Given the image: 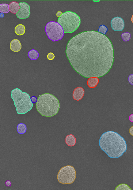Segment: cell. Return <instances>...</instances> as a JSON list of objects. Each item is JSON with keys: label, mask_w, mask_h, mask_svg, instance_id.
I'll use <instances>...</instances> for the list:
<instances>
[{"label": "cell", "mask_w": 133, "mask_h": 190, "mask_svg": "<svg viewBox=\"0 0 133 190\" xmlns=\"http://www.w3.org/2000/svg\"><path fill=\"white\" fill-rule=\"evenodd\" d=\"M66 53L74 69L86 78L105 75L112 67L114 58L108 38L93 31L83 32L72 38Z\"/></svg>", "instance_id": "6da1fadb"}, {"label": "cell", "mask_w": 133, "mask_h": 190, "mask_svg": "<svg viewBox=\"0 0 133 190\" xmlns=\"http://www.w3.org/2000/svg\"><path fill=\"white\" fill-rule=\"evenodd\" d=\"M99 145L108 157L117 158L122 156L127 151L126 142L117 132L108 131L101 136Z\"/></svg>", "instance_id": "7a4b0ae2"}, {"label": "cell", "mask_w": 133, "mask_h": 190, "mask_svg": "<svg viewBox=\"0 0 133 190\" xmlns=\"http://www.w3.org/2000/svg\"><path fill=\"white\" fill-rule=\"evenodd\" d=\"M36 107L38 112L42 116L52 117L59 112L60 103L54 95L50 93H44L39 96Z\"/></svg>", "instance_id": "3957f363"}, {"label": "cell", "mask_w": 133, "mask_h": 190, "mask_svg": "<svg viewBox=\"0 0 133 190\" xmlns=\"http://www.w3.org/2000/svg\"><path fill=\"white\" fill-rule=\"evenodd\" d=\"M11 96L18 114H27L33 108V103L31 97L27 93L23 92L19 88H15L12 91Z\"/></svg>", "instance_id": "277c9868"}, {"label": "cell", "mask_w": 133, "mask_h": 190, "mask_svg": "<svg viewBox=\"0 0 133 190\" xmlns=\"http://www.w3.org/2000/svg\"><path fill=\"white\" fill-rule=\"evenodd\" d=\"M58 23L63 28L64 33H72L80 26L81 18L75 13L67 11L64 13L58 19Z\"/></svg>", "instance_id": "5b68a950"}, {"label": "cell", "mask_w": 133, "mask_h": 190, "mask_svg": "<svg viewBox=\"0 0 133 190\" xmlns=\"http://www.w3.org/2000/svg\"><path fill=\"white\" fill-rule=\"evenodd\" d=\"M45 31L49 39L53 42L59 41L63 37L64 32L63 28L59 23L54 21L47 23Z\"/></svg>", "instance_id": "8992f818"}, {"label": "cell", "mask_w": 133, "mask_h": 190, "mask_svg": "<svg viewBox=\"0 0 133 190\" xmlns=\"http://www.w3.org/2000/svg\"><path fill=\"white\" fill-rule=\"evenodd\" d=\"M76 178V171L73 166H66L62 167L58 173V181L63 184H71Z\"/></svg>", "instance_id": "52a82bcc"}, {"label": "cell", "mask_w": 133, "mask_h": 190, "mask_svg": "<svg viewBox=\"0 0 133 190\" xmlns=\"http://www.w3.org/2000/svg\"><path fill=\"white\" fill-rule=\"evenodd\" d=\"M19 4L20 8L18 13L16 14L17 17L19 19H25L28 18L31 14L30 6L24 2H21Z\"/></svg>", "instance_id": "ba28073f"}, {"label": "cell", "mask_w": 133, "mask_h": 190, "mask_svg": "<svg viewBox=\"0 0 133 190\" xmlns=\"http://www.w3.org/2000/svg\"><path fill=\"white\" fill-rule=\"evenodd\" d=\"M112 28L115 31H122L124 28V22L123 19L116 17L113 18L111 22Z\"/></svg>", "instance_id": "9c48e42d"}, {"label": "cell", "mask_w": 133, "mask_h": 190, "mask_svg": "<svg viewBox=\"0 0 133 190\" xmlns=\"http://www.w3.org/2000/svg\"><path fill=\"white\" fill-rule=\"evenodd\" d=\"M84 95V89L82 87H78L73 91V98L75 101H79L82 99Z\"/></svg>", "instance_id": "30bf717a"}, {"label": "cell", "mask_w": 133, "mask_h": 190, "mask_svg": "<svg viewBox=\"0 0 133 190\" xmlns=\"http://www.w3.org/2000/svg\"><path fill=\"white\" fill-rule=\"evenodd\" d=\"M21 45L20 41L17 39L13 40L10 43V50L14 52H18L20 51L21 48Z\"/></svg>", "instance_id": "8fae6325"}, {"label": "cell", "mask_w": 133, "mask_h": 190, "mask_svg": "<svg viewBox=\"0 0 133 190\" xmlns=\"http://www.w3.org/2000/svg\"><path fill=\"white\" fill-rule=\"evenodd\" d=\"M10 11L12 13L17 14L20 9V6L19 3L16 2H12L9 5Z\"/></svg>", "instance_id": "7c38bea8"}, {"label": "cell", "mask_w": 133, "mask_h": 190, "mask_svg": "<svg viewBox=\"0 0 133 190\" xmlns=\"http://www.w3.org/2000/svg\"><path fill=\"white\" fill-rule=\"evenodd\" d=\"M76 138L72 134L66 136V143L69 147H74L76 144Z\"/></svg>", "instance_id": "4fadbf2b"}, {"label": "cell", "mask_w": 133, "mask_h": 190, "mask_svg": "<svg viewBox=\"0 0 133 190\" xmlns=\"http://www.w3.org/2000/svg\"><path fill=\"white\" fill-rule=\"evenodd\" d=\"M99 82V80L97 77L89 78L87 81V85L89 88H95Z\"/></svg>", "instance_id": "5bb4252c"}, {"label": "cell", "mask_w": 133, "mask_h": 190, "mask_svg": "<svg viewBox=\"0 0 133 190\" xmlns=\"http://www.w3.org/2000/svg\"><path fill=\"white\" fill-rule=\"evenodd\" d=\"M14 31L17 35L19 36L23 35L25 32V27L22 24H18L15 28Z\"/></svg>", "instance_id": "9a60e30c"}, {"label": "cell", "mask_w": 133, "mask_h": 190, "mask_svg": "<svg viewBox=\"0 0 133 190\" xmlns=\"http://www.w3.org/2000/svg\"><path fill=\"white\" fill-rule=\"evenodd\" d=\"M29 58L33 61L36 60L39 56V53L37 51L35 50H30L28 54Z\"/></svg>", "instance_id": "2e32d148"}, {"label": "cell", "mask_w": 133, "mask_h": 190, "mask_svg": "<svg viewBox=\"0 0 133 190\" xmlns=\"http://www.w3.org/2000/svg\"><path fill=\"white\" fill-rule=\"evenodd\" d=\"M27 130L26 125L24 124L21 123L17 125V131L19 134H22L25 133Z\"/></svg>", "instance_id": "e0dca14e"}, {"label": "cell", "mask_w": 133, "mask_h": 190, "mask_svg": "<svg viewBox=\"0 0 133 190\" xmlns=\"http://www.w3.org/2000/svg\"><path fill=\"white\" fill-rule=\"evenodd\" d=\"M10 11V6L7 4L0 5V12L3 13H8Z\"/></svg>", "instance_id": "ac0fdd59"}, {"label": "cell", "mask_w": 133, "mask_h": 190, "mask_svg": "<svg viewBox=\"0 0 133 190\" xmlns=\"http://www.w3.org/2000/svg\"><path fill=\"white\" fill-rule=\"evenodd\" d=\"M107 31H108V28L104 25H100L98 30V32L104 35H106Z\"/></svg>", "instance_id": "d6986e66"}, {"label": "cell", "mask_w": 133, "mask_h": 190, "mask_svg": "<svg viewBox=\"0 0 133 190\" xmlns=\"http://www.w3.org/2000/svg\"><path fill=\"white\" fill-rule=\"evenodd\" d=\"M121 37L124 42H128L131 39V34L129 32L124 33L122 34Z\"/></svg>", "instance_id": "ffe728a7"}, {"label": "cell", "mask_w": 133, "mask_h": 190, "mask_svg": "<svg viewBox=\"0 0 133 190\" xmlns=\"http://www.w3.org/2000/svg\"><path fill=\"white\" fill-rule=\"evenodd\" d=\"M116 190H131V189L126 184H121L118 186L116 188Z\"/></svg>", "instance_id": "44dd1931"}, {"label": "cell", "mask_w": 133, "mask_h": 190, "mask_svg": "<svg viewBox=\"0 0 133 190\" xmlns=\"http://www.w3.org/2000/svg\"><path fill=\"white\" fill-rule=\"evenodd\" d=\"M47 57L49 60L52 61L55 58V55L52 53L50 52L48 53Z\"/></svg>", "instance_id": "7402d4cb"}, {"label": "cell", "mask_w": 133, "mask_h": 190, "mask_svg": "<svg viewBox=\"0 0 133 190\" xmlns=\"http://www.w3.org/2000/svg\"><path fill=\"white\" fill-rule=\"evenodd\" d=\"M128 80L131 85H133V74H131L128 76Z\"/></svg>", "instance_id": "603a6c76"}, {"label": "cell", "mask_w": 133, "mask_h": 190, "mask_svg": "<svg viewBox=\"0 0 133 190\" xmlns=\"http://www.w3.org/2000/svg\"><path fill=\"white\" fill-rule=\"evenodd\" d=\"M31 99L32 103H35L37 101V99L34 96L32 97L31 98Z\"/></svg>", "instance_id": "cb8c5ba5"}, {"label": "cell", "mask_w": 133, "mask_h": 190, "mask_svg": "<svg viewBox=\"0 0 133 190\" xmlns=\"http://www.w3.org/2000/svg\"><path fill=\"white\" fill-rule=\"evenodd\" d=\"M63 14L62 13L61 11H58L57 13L56 16L57 17H60L62 16V15Z\"/></svg>", "instance_id": "d4e9b609"}, {"label": "cell", "mask_w": 133, "mask_h": 190, "mask_svg": "<svg viewBox=\"0 0 133 190\" xmlns=\"http://www.w3.org/2000/svg\"><path fill=\"white\" fill-rule=\"evenodd\" d=\"M129 119L131 122H133V114H131L129 117Z\"/></svg>", "instance_id": "484cf974"}, {"label": "cell", "mask_w": 133, "mask_h": 190, "mask_svg": "<svg viewBox=\"0 0 133 190\" xmlns=\"http://www.w3.org/2000/svg\"><path fill=\"white\" fill-rule=\"evenodd\" d=\"M6 186H10L11 185V183L10 181H6Z\"/></svg>", "instance_id": "4316f807"}, {"label": "cell", "mask_w": 133, "mask_h": 190, "mask_svg": "<svg viewBox=\"0 0 133 190\" xmlns=\"http://www.w3.org/2000/svg\"><path fill=\"white\" fill-rule=\"evenodd\" d=\"M130 133L131 135L133 136V126L130 128Z\"/></svg>", "instance_id": "83f0119b"}, {"label": "cell", "mask_w": 133, "mask_h": 190, "mask_svg": "<svg viewBox=\"0 0 133 190\" xmlns=\"http://www.w3.org/2000/svg\"><path fill=\"white\" fill-rule=\"evenodd\" d=\"M131 21L132 23H133V15L132 17Z\"/></svg>", "instance_id": "f1b7e54d"}]
</instances>
